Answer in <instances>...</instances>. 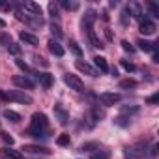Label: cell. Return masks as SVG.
Returning <instances> with one entry per match:
<instances>
[{"mask_svg": "<svg viewBox=\"0 0 159 159\" xmlns=\"http://www.w3.org/2000/svg\"><path fill=\"white\" fill-rule=\"evenodd\" d=\"M19 39H21L25 45H32V47H38V43H39L38 36H34V34H30V32H21V34H19Z\"/></svg>", "mask_w": 159, "mask_h": 159, "instance_id": "cell-12", "label": "cell"}, {"mask_svg": "<svg viewBox=\"0 0 159 159\" xmlns=\"http://www.w3.org/2000/svg\"><path fill=\"white\" fill-rule=\"evenodd\" d=\"M69 142H71V139H69L67 133H62V135L56 139V144H58V146H69Z\"/></svg>", "mask_w": 159, "mask_h": 159, "instance_id": "cell-26", "label": "cell"}, {"mask_svg": "<svg viewBox=\"0 0 159 159\" xmlns=\"http://www.w3.org/2000/svg\"><path fill=\"white\" fill-rule=\"evenodd\" d=\"M137 112H139L137 105H133V107H122V114H125V116H131V114H137Z\"/></svg>", "mask_w": 159, "mask_h": 159, "instance_id": "cell-31", "label": "cell"}, {"mask_svg": "<svg viewBox=\"0 0 159 159\" xmlns=\"http://www.w3.org/2000/svg\"><path fill=\"white\" fill-rule=\"evenodd\" d=\"M111 155H109V152H105V150H98V152H94L92 153V157L90 159H109Z\"/></svg>", "mask_w": 159, "mask_h": 159, "instance_id": "cell-28", "label": "cell"}, {"mask_svg": "<svg viewBox=\"0 0 159 159\" xmlns=\"http://www.w3.org/2000/svg\"><path fill=\"white\" fill-rule=\"evenodd\" d=\"M129 19H131V11H129V6H127V8L124 10V13H122V23H124V25H127V21H129Z\"/></svg>", "mask_w": 159, "mask_h": 159, "instance_id": "cell-35", "label": "cell"}, {"mask_svg": "<svg viewBox=\"0 0 159 159\" xmlns=\"http://www.w3.org/2000/svg\"><path fill=\"white\" fill-rule=\"evenodd\" d=\"M146 153V142H137L133 146H127L125 148V155L131 157V159H139V157H144Z\"/></svg>", "mask_w": 159, "mask_h": 159, "instance_id": "cell-4", "label": "cell"}, {"mask_svg": "<svg viewBox=\"0 0 159 159\" xmlns=\"http://www.w3.org/2000/svg\"><path fill=\"white\" fill-rule=\"evenodd\" d=\"M146 101H148V103H150V105H155V103H157V101H159V94H153V96H150V98H148V99H146Z\"/></svg>", "mask_w": 159, "mask_h": 159, "instance_id": "cell-40", "label": "cell"}, {"mask_svg": "<svg viewBox=\"0 0 159 159\" xmlns=\"http://www.w3.org/2000/svg\"><path fill=\"white\" fill-rule=\"evenodd\" d=\"M86 34H88V38H90V41H92V47H96V49H101V47H105V45L101 43V39L96 36V32H94V26L86 28Z\"/></svg>", "mask_w": 159, "mask_h": 159, "instance_id": "cell-18", "label": "cell"}, {"mask_svg": "<svg viewBox=\"0 0 159 159\" xmlns=\"http://www.w3.org/2000/svg\"><path fill=\"white\" fill-rule=\"evenodd\" d=\"M69 51H71L75 56H83V49L79 47V43H77V41H73V39L69 41Z\"/></svg>", "mask_w": 159, "mask_h": 159, "instance_id": "cell-24", "label": "cell"}, {"mask_svg": "<svg viewBox=\"0 0 159 159\" xmlns=\"http://www.w3.org/2000/svg\"><path fill=\"white\" fill-rule=\"evenodd\" d=\"M0 10L10 11V10H13V4H11V2H0Z\"/></svg>", "mask_w": 159, "mask_h": 159, "instance_id": "cell-39", "label": "cell"}, {"mask_svg": "<svg viewBox=\"0 0 159 159\" xmlns=\"http://www.w3.org/2000/svg\"><path fill=\"white\" fill-rule=\"evenodd\" d=\"M148 10H150V13H152L153 17H159V6H157V4L150 2V4H148Z\"/></svg>", "mask_w": 159, "mask_h": 159, "instance_id": "cell-34", "label": "cell"}, {"mask_svg": "<svg viewBox=\"0 0 159 159\" xmlns=\"http://www.w3.org/2000/svg\"><path fill=\"white\" fill-rule=\"evenodd\" d=\"M49 129V120L43 112H34L32 114V120H30V125H28V135L32 137H45Z\"/></svg>", "mask_w": 159, "mask_h": 159, "instance_id": "cell-1", "label": "cell"}, {"mask_svg": "<svg viewBox=\"0 0 159 159\" xmlns=\"http://www.w3.org/2000/svg\"><path fill=\"white\" fill-rule=\"evenodd\" d=\"M49 13H51V19L52 21H56V23H60V15H58V4H54V2H49Z\"/></svg>", "mask_w": 159, "mask_h": 159, "instance_id": "cell-20", "label": "cell"}, {"mask_svg": "<svg viewBox=\"0 0 159 159\" xmlns=\"http://www.w3.org/2000/svg\"><path fill=\"white\" fill-rule=\"evenodd\" d=\"M75 67H77L79 71H83V73L90 75V77H98V75H99L98 69H94L90 64H86V62H83V60H77V62H75Z\"/></svg>", "mask_w": 159, "mask_h": 159, "instance_id": "cell-7", "label": "cell"}, {"mask_svg": "<svg viewBox=\"0 0 159 159\" xmlns=\"http://www.w3.org/2000/svg\"><path fill=\"white\" fill-rule=\"evenodd\" d=\"M58 6H62L64 10H77V8H79V4H77V2H60Z\"/></svg>", "mask_w": 159, "mask_h": 159, "instance_id": "cell-33", "label": "cell"}, {"mask_svg": "<svg viewBox=\"0 0 159 159\" xmlns=\"http://www.w3.org/2000/svg\"><path fill=\"white\" fill-rule=\"evenodd\" d=\"M47 45H49V51H51L56 58H62V56H64V47L58 43V39H49Z\"/></svg>", "mask_w": 159, "mask_h": 159, "instance_id": "cell-13", "label": "cell"}, {"mask_svg": "<svg viewBox=\"0 0 159 159\" xmlns=\"http://www.w3.org/2000/svg\"><path fill=\"white\" fill-rule=\"evenodd\" d=\"M23 150L28 152V153H43V155H49V153H51L45 146H38V144H25Z\"/></svg>", "mask_w": 159, "mask_h": 159, "instance_id": "cell-14", "label": "cell"}, {"mask_svg": "<svg viewBox=\"0 0 159 159\" xmlns=\"http://www.w3.org/2000/svg\"><path fill=\"white\" fill-rule=\"evenodd\" d=\"M135 86H137V81H133V79H125V81L120 83V88H124V90H127V88H135Z\"/></svg>", "mask_w": 159, "mask_h": 159, "instance_id": "cell-29", "label": "cell"}, {"mask_svg": "<svg viewBox=\"0 0 159 159\" xmlns=\"http://www.w3.org/2000/svg\"><path fill=\"white\" fill-rule=\"evenodd\" d=\"M34 62H36L38 66H43V67H47V66H49V62H47L43 56H34Z\"/></svg>", "mask_w": 159, "mask_h": 159, "instance_id": "cell-36", "label": "cell"}, {"mask_svg": "<svg viewBox=\"0 0 159 159\" xmlns=\"http://www.w3.org/2000/svg\"><path fill=\"white\" fill-rule=\"evenodd\" d=\"M0 157L2 159H25V155L19 150H11V148H2L0 150Z\"/></svg>", "mask_w": 159, "mask_h": 159, "instance_id": "cell-10", "label": "cell"}, {"mask_svg": "<svg viewBox=\"0 0 159 159\" xmlns=\"http://www.w3.org/2000/svg\"><path fill=\"white\" fill-rule=\"evenodd\" d=\"M94 64H96V67H98L99 73H109L111 71V67H109V64H107V60L103 56H96L94 58Z\"/></svg>", "mask_w": 159, "mask_h": 159, "instance_id": "cell-17", "label": "cell"}, {"mask_svg": "<svg viewBox=\"0 0 159 159\" xmlns=\"http://www.w3.org/2000/svg\"><path fill=\"white\" fill-rule=\"evenodd\" d=\"M6 98L8 101H15V103H21V105H32V96L25 94V90H10L6 92Z\"/></svg>", "mask_w": 159, "mask_h": 159, "instance_id": "cell-2", "label": "cell"}, {"mask_svg": "<svg viewBox=\"0 0 159 159\" xmlns=\"http://www.w3.org/2000/svg\"><path fill=\"white\" fill-rule=\"evenodd\" d=\"M64 83H66L71 90H75V92H84V90H86V88H84V83H83L77 75H73V73H64Z\"/></svg>", "mask_w": 159, "mask_h": 159, "instance_id": "cell-3", "label": "cell"}, {"mask_svg": "<svg viewBox=\"0 0 159 159\" xmlns=\"http://www.w3.org/2000/svg\"><path fill=\"white\" fill-rule=\"evenodd\" d=\"M114 125L118 127H129L131 125V116H125V114H120L114 118Z\"/></svg>", "mask_w": 159, "mask_h": 159, "instance_id": "cell-19", "label": "cell"}, {"mask_svg": "<svg viewBox=\"0 0 159 159\" xmlns=\"http://www.w3.org/2000/svg\"><path fill=\"white\" fill-rule=\"evenodd\" d=\"M137 45H139V49L144 51V52H153V51H157V43H152V41H146V39H139Z\"/></svg>", "mask_w": 159, "mask_h": 159, "instance_id": "cell-16", "label": "cell"}, {"mask_svg": "<svg viewBox=\"0 0 159 159\" xmlns=\"http://www.w3.org/2000/svg\"><path fill=\"white\" fill-rule=\"evenodd\" d=\"M0 99H4V101H8V98H6V92H4V90H0Z\"/></svg>", "mask_w": 159, "mask_h": 159, "instance_id": "cell-41", "label": "cell"}, {"mask_svg": "<svg viewBox=\"0 0 159 159\" xmlns=\"http://www.w3.org/2000/svg\"><path fill=\"white\" fill-rule=\"evenodd\" d=\"M10 43H11V36H10V34H0V45L8 47Z\"/></svg>", "mask_w": 159, "mask_h": 159, "instance_id": "cell-32", "label": "cell"}, {"mask_svg": "<svg viewBox=\"0 0 159 159\" xmlns=\"http://www.w3.org/2000/svg\"><path fill=\"white\" fill-rule=\"evenodd\" d=\"M122 47H124V51H127V52H135V47L133 45H129V41H122Z\"/></svg>", "mask_w": 159, "mask_h": 159, "instance_id": "cell-38", "label": "cell"}, {"mask_svg": "<svg viewBox=\"0 0 159 159\" xmlns=\"http://www.w3.org/2000/svg\"><path fill=\"white\" fill-rule=\"evenodd\" d=\"M4 118L10 120V122H13V124H17L21 120V114L15 112V111H11V109H8V111H4Z\"/></svg>", "mask_w": 159, "mask_h": 159, "instance_id": "cell-22", "label": "cell"}, {"mask_svg": "<svg viewBox=\"0 0 159 159\" xmlns=\"http://www.w3.org/2000/svg\"><path fill=\"white\" fill-rule=\"evenodd\" d=\"M8 51H10V54H13V56H19V54H21V47H19L17 43H13V41L8 45Z\"/></svg>", "mask_w": 159, "mask_h": 159, "instance_id": "cell-30", "label": "cell"}, {"mask_svg": "<svg viewBox=\"0 0 159 159\" xmlns=\"http://www.w3.org/2000/svg\"><path fill=\"white\" fill-rule=\"evenodd\" d=\"M4 26H6V23H4L2 19H0V28H4Z\"/></svg>", "mask_w": 159, "mask_h": 159, "instance_id": "cell-42", "label": "cell"}, {"mask_svg": "<svg viewBox=\"0 0 159 159\" xmlns=\"http://www.w3.org/2000/svg\"><path fill=\"white\" fill-rule=\"evenodd\" d=\"M120 64H122V67L127 71V73H133L137 67H135V64L133 62H129V60H120Z\"/></svg>", "mask_w": 159, "mask_h": 159, "instance_id": "cell-27", "label": "cell"}, {"mask_svg": "<svg viewBox=\"0 0 159 159\" xmlns=\"http://www.w3.org/2000/svg\"><path fill=\"white\" fill-rule=\"evenodd\" d=\"M23 8H25V11H28V13L41 17V6H39V4H36V2H25Z\"/></svg>", "mask_w": 159, "mask_h": 159, "instance_id": "cell-15", "label": "cell"}, {"mask_svg": "<svg viewBox=\"0 0 159 159\" xmlns=\"http://www.w3.org/2000/svg\"><path fill=\"white\" fill-rule=\"evenodd\" d=\"M51 32H52L56 38H62V26H60V23L51 21Z\"/></svg>", "mask_w": 159, "mask_h": 159, "instance_id": "cell-25", "label": "cell"}, {"mask_svg": "<svg viewBox=\"0 0 159 159\" xmlns=\"http://www.w3.org/2000/svg\"><path fill=\"white\" fill-rule=\"evenodd\" d=\"M13 84L15 86H19V88H26V90H30V88H34V81L30 77H26V75H15L13 77Z\"/></svg>", "mask_w": 159, "mask_h": 159, "instance_id": "cell-6", "label": "cell"}, {"mask_svg": "<svg viewBox=\"0 0 159 159\" xmlns=\"http://www.w3.org/2000/svg\"><path fill=\"white\" fill-rule=\"evenodd\" d=\"M15 64H17V67H19V69H23V71H25V73H28V75H36V73H38V71H34L26 62H23L21 58H17V60H15Z\"/></svg>", "mask_w": 159, "mask_h": 159, "instance_id": "cell-21", "label": "cell"}, {"mask_svg": "<svg viewBox=\"0 0 159 159\" xmlns=\"http://www.w3.org/2000/svg\"><path fill=\"white\" fill-rule=\"evenodd\" d=\"M98 99L101 101V105H105V107H112V105L120 103L122 96H120V94H116V92H103V94H99V98H98Z\"/></svg>", "mask_w": 159, "mask_h": 159, "instance_id": "cell-5", "label": "cell"}, {"mask_svg": "<svg viewBox=\"0 0 159 159\" xmlns=\"http://www.w3.org/2000/svg\"><path fill=\"white\" fill-rule=\"evenodd\" d=\"M155 30H157V26H155V23L152 19H140V34L152 36Z\"/></svg>", "mask_w": 159, "mask_h": 159, "instance_id": "cell-8", "label": "cell"}, {"mask_svg": "<svg viewBox=\"0 0 159 159\" xmlns=\"http://www.w3.org/2000/svg\"><path fill=\"white\" fill-rule=\"evenodd\" d=\"M36 79L39 81V84L43 86V88H51L52 86V83H54V79H52V75L51 73H36Z\"/></svg>", "mask_w": 159, "mask_h": 159, "instance_id": "cell-11", "label": "cell"}, {"mask_svg": "<svg viewBox=\"0 0 159 159\" xmlns=\"http://www.w3.org/2000/svg\"><path fill=\"white\" fill-rule=\"evenodd\" d=\"M54 116H56V120H58L62 125H66V124L69 122V112H67L60 103H56V105H54Z\"/></svg>", "mask_w": 159, "mask_h": 159, "instance_id": "cell-9", "label": "cell"}, {"mask_svg": "<svg viewBox=\"0 0 159 159\" xmlns=\"http://www.w3.org/2000/svg\"><path fill=\"white\" fill-rule=\"evenodd\" d=\"M94 150H99L98 142H84V144H81V148H79V152H94Z\"/></svg>", "mask_w": 159, "mask_h": 159, "instance_id": "cell-23", "label": "cell"}, {"mask_svg": "<svg viewBox=\"0 0 159 159\" xmlns=\"http://www.w3.org/2000/svg\"><path fill=\"white\" fill-rule=\"evenodd\" d=\"M2 140H4L6 144H10V146H11V144L15 142V140H13V137H11L10 133H2Z\"/></svg>", "mask_w": 159, "mask_h": 159, "instance_id": "cell-37", "label": "cell"}]
</instances>
